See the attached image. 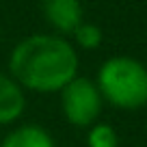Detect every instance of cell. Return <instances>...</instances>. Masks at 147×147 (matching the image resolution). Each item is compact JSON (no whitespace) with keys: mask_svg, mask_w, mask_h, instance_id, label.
<instances>
[{"mask_svg":"<svg viewBox=\"0 0 147 147\" xmlns=\"http://www.w3.org/2000/svg\"><path fill=\"white\" fill-rule=\"evenodd\" d=\"M78 50L67 37L35 32L20 39L9 54V76L32 93H59L78 76Z\"/></svg>","mask_w":147,"mask_h":147,"instance_id":"1","label":"cell"},{"mask_svg":"<svg viewBox=\"0 0 147 147\" xmlns=\"http://www.w3.org/2000/svg\"><path fill=\"white\" fill-rule=\"evenodd\" d=\"M102 100L121 110L147 104V67L132 56H110L102 63L95 80Z\"/></svg>","mask_w":147,"mask_h":147,"instance_id":"2","label":"cell"},{"mask_svg":"<svg viewBox=\"0 0 147 147\" xmlns=\"http://www.w3.org/2000/svg\"><path fill=\"white\" fill-rule=\"evenodd\" d=\"M61 113L74 128H91L102 115V93L95 80L76 76L61 89Z\"/></svg>","mask_w":147,"mask_h":147,"instance_id":"3","label":"cell"},{"mask_svg":"<svg viewBox=\"0 0 147 147\" xmlns=\"http://www.w3.org/2000/svg\"><path fill=\"white\" fill-rule=\"evenodd\" d=\"M39 9L54 35L61 37H71V32L84 22L80 0H39Z\"/></svg>","mask_w":147,"mask_h":147,"instance_id":"4","label":"cell"},{"mask_svg":"<svg viewBox=\"0 0 147 147\" xmlns=\"http://www.w3.org/2000/svg\"><path fill=\"white\" fill-rule=\"evenodd\" d=\"M26 110V93L11 78L0 71V125H11Z\"/></svg>","mask_w":147,"mask_h":147,"instance_id":"5","label":"cell"},{"mask_svg":"<svg viewBox=\"0 0 147 147\" xmlns=\"http://www.w3.org/2000/svg\"><path fill=\"white\" fill-rule=\"evenodd\" d=\"M0 147H56L52 134L37 123H24L13 128L0 143Z\"/></svg>","mask_w":147,"mask_h":147,"instance_id":"6","label":"cell"},{"mask_svg":"<svg viewBox=\"0 0 147 147\" xmlns=\"http://www.w3.org/2000/svg\"><path fill=\"white\" fill-rule=\"evenodd\" d=\"M71 39H74V48L78 50V48H82V50H95V48L102 46V39H104V35H102V28L97 26V24L93 22H82L76 30L71 32Z\"/></svg>","mask_w":147,"mask_h":147,"instance_id":"7","label":"cell"},{"mask_svg":"<svg viewBox=\"0 0 147 147\" xmlns=\"http://www.w3.org/2000/svg\"><path fill=\"white\" fill-rule=\"evenodd\" d=\"M87 147H119V136L108 123H93L87 132Z\"/></svg>","mask_w":147,"mask_h":147,"instance_id":"8","label":"cell"}]
</instances>
